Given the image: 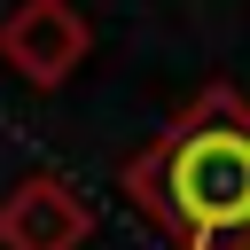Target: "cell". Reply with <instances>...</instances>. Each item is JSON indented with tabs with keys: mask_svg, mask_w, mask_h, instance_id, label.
<instances>
[{
	"mask_svg": "<svg viewBox=\"0 0 250 250\" xmlns=\"http://www.w3.org/2000/svg\"><path fill=\"white\" fill-rule=\"evenodd\" d=\"M94 242V203L62 172H23L0 195V250H86Z\"/></svg>",
	"mask_w": 250,
	"mask_h": 250,
	"instance_id": "obj_3",
	"label": "cell"
},
{
	"mask_svg": "<svg viewBox=\"0 0 250 250\" xmlns=\"http://www.w3.org/2000/svg\"><path fill=\"white\" fill-rule=\"evenodd\" d=\"M86 55H94V23L70 0H16L0 16V62L23 86H39V94H55L62 78H78Z\"/></svg>",
	"mask_w": 250,
	"mask_h": 250,
	"instance_id": "obj_2",
	"label": "cell"
},
{
	"mask_svg": "<svg viewBox=\"0 0 250 250\" xmlns=\"http://www.w3.org/2000/svg\"><path fill=\"white\" fill-rule=\"evenodd\" d=\"M117 188L172 234V250H250V94L211 78L148 148L125 156Z\"/></svg>",
	"mask_w": 250,
	"mask_h": 250,
	"instance_id": "obj_1",
	"label": "cell"
}]
</instances>
